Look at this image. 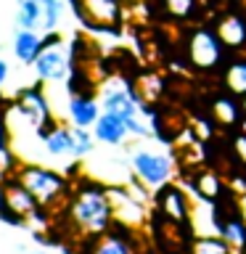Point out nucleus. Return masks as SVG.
Returning a JSON list of instances; mask_svg holds the SVG:
<instances>
[{
  "label": "nucleus",
  "mask_w": 246,
  "mask_h": 254,
  "mask_svg": "<svg viewBox=\"0 0 246 254\" xmlns=\"http://www.w3.org/2000/svg\"><path fill=\"white\" fill-rule=\"evenodd\" d=\"M61 212L69 230L74 236L85 238V241L114 228V206H111V198H109V186L90 178L74 183Z\"/></svg>",
  "instance_id": "obj_1"
},
{
  "label": "nucleus",
  "mask_w": 246,
  "mask_h": 254,
  "mask_svg": "<svg viewBox=\"0 0 246 254\" xmlns=\"http://www.w3.org/2000/svg\"><path fill=\"white\" fill-rule=\"evenodd\" d=\"M11 178L21 183L32 196L37 198L40 206H45L48 212H59L74 188V183L63 170L40 164V162H19Z\"/></svg>",
  "instance_id": "obj_2"
},
{
  "label": "nucleus",
  "mask_w": 246,
  "mask_h": 254,
  "mask_svg": "<svg viewBox=\"0 0 246 254\" xmlns=\"http://www.w3.org/2000/svg\"><path fill=\"white\" fill-rule=\"evenodd\" d=\"M185 61L190 69L201 71V74H209V71H217L225 66L228 61V48L220 40V35L214 32V27H206V24H198V27H190L185 35Z\"/></svg>",
  "instance_id": "obj_3"
},
{
  "label": "nucleus",
  "mask_w": 246,
  "mask_h": 254,
  "mask_svg": "<svg viewBox=\"0 0 246 254\" xmlns=\"http://www.w3.org/2000/svg\"><path fill=\"white\" fill-rule=\"evenodd\" d=\"M130 172L156 193L159 188L170 186L178 178V162H175V154H170V151L138 146L135 151H130Z\"/></svg>",
  "instance_id": "obj_4"
},
{
  "label": "nucleus",
  "mask_w": 246,
  "mask_h": 254,
  "mask_svg": "<svg viewBox=\"0 0 246 254\" xmlns=\"http://www.w3.org/2000/svg\"><path fill=\"white\" fill-rule=\"evenodd\" d=\"M71 13L85 29L119 35L124 21V0H69Z\"/></svg>",
  "instance_id": "obj_5"
},
{
  "label": "nucleus",
  "mask_w": 246,
  "mask_h": 254,
  "mask_svg": "<svg viewBox=\"0 0 246 254\" xmlns=\"http://www.w3.org/2000/svg\"><path fill=\"white\" fill-rule=\"evenodd\" d=\"M35 69V79L37 82H66L71 69H74V53H71V45L63 43V37L59 32H48L45 35V48L43 53L32 64Z\"/></svg>",
  "instance_id": "obj_6"
},
{
  "label": "nucleus",
  "mask_w": 246,
  "mask_h": 254,
  "mask_svg": "<svg viewBox=\"0 0 246 254\" xmlns=\"http://www.w3.org/2000/svg\"><path fill=\"white\" fill-rule=\"evenodd\" d=\"M69 0H16V27L40 35L59 32Z\"/></svg>",
  "instance_id": "obj_7"
},
{
  "label": "nucleus",
  "mask_w": 246,
  "mask_h": 254,
  "mask_svg": "<svg viewBox=\"0 0 246 254\" xmlns=\"http://www.w3.org/2000/svg\"><path fill=\"white\" fill-rule=\"evenodd\" d=\"M11 111H16V117H19L35 135H40L45 127H51L56 122L43 82L21 87V90L13 95V101H11Z\"/></svg>",
  "instance_id": "obj_8"
},
{
  "label": "nucleus",
  "mask_w": 246,
  "mask_h": 254,
  "mask_svg": "<svg viewBox=\"0 0 246 254\" xmlns=\"http://www.w3.org/2000/svg\"><path fill=\"white\" fill-rule=\"evenodd\" d=\"M154 209L156 217L164 222H172L178 228L190 230V209H193V198L180 183H170V186L159 188L154 193Z\"/></svg>",
  "instance_id": "obj_9"
},
{
  "label": "nucleus",
  "mask_w": 246,
  "mask_h": 254,
  "mask_svg": "<svg viewBox=\"0 0 246 254\" xmlns=\"http://www.w3.org/2000/svg\"><path fill=\"white\" fill-rule=\"evenodd\" d=\"M98 101H101L103 111L122 117L124 122L132 117H138L140 106H143L132 79H109V82H103L101 90H98Z\"/></svg>",
  "instance_id": "obj_10"
},
{
  "label": "nucleus",
  "mask_w": 246,
  "mask_h": 254,
  "mask_svg": "<svg viewBox=\"0 0 246 254\" xmlns=\"http://www.w3.org/2000/svg\"><path fill=\"white\" fill-rule=\"evenodd\" d=\"M135 233L138 230H130L114 222V228H109L106 233L87 238L82 244V254H140V244Z\"/></svg>",
  "instance_id": "obj_11"
},
{
  "label": "nucleus",
  "mask_w": 246,
  "mask_h": 254,
  "mask_svg": "<svg viewBox=\"0 0 246 254\" xmlns=\"http://www.w3.org/2000/svg\"><path fill=\"white\" fill-rule=\"evenodd\" d=\"M109 198H111V206H114L117 225H124L130 230H140L148 222V212H146L148 204L138 201L127 186H109Z\"/></svg>",
  "instance_id": "obj_12"
},
{
  "label": "nucleus",
  "mask_w": 246,
  "mask_h": 254,
  "mask_svg": "<svg viewBox=\"0 0 246 254\" xmlns=\"http://www.w3.org/2000/svg\"><path fill=\"white\" fill-rule=\"evenodd\" d=\"M40 146H43V154L56 164H63V162H79L74 159V135H71V125H63V122H56L51 127H45L43 132L37 135Z\"/></svg>",
  "instance_id": "obj_13"
},
{
  "label": "nucleus",
  "mask_w": 246,
  "mask_h": 254,
  "mask_svg": "<svg viewBox=\"0 0 246 254\" xmlns=\"http://www.w3.org/2000/svg\"><path fill=\"white\" fill-rule=\"evenodd\" d=\"M209 119L214 122V127H220V130H236L238 125H244L241 98H236V95L228 93V90L212 95V101H209Z\"/></svg>",
  "instance_id": "obj_14"
},
{
  "label": "nucleus",
  "mask_w": 246,
  "mask_h": 254,
  "mask_svg": "<svg viewBox=\"0 0 246 254\" xmlns=\"http://www.w3.org/2000/svg\"><path fill=\"white\" fill-rule=\"evenodd\" d=\"M183 188L190 193V198H204V201H220L225 190H230L225 180L220 178V172L209 170V167H198Z\"/></svg>",
  "instance_id": "obj_15"
},
{
  "label": "nucleus",
  "mask_w": 246,
  "mask_h": 254,
  "mask_svg": "<svg viewBox=\"0 0 246 254\" xmlns=\"http://www.w3.org/2000/svg\"><path fill=\"white\" fill-rule=\"evenodd\" d=\"M101 101L95 93H69V101H66V117H69V125L74 127H90L98 122L101 117Z\"/></svg>",
  "instance_id": "obj_16"
},
{
  "label": "nucleus",
  "mask_w": 246,
  "mask_h": 254,
  "mask_svg": "<svg viewBox=\"0 0 246 254\" xmlns=\"http://www.w3.org/2000/svg\"><path fill=\"white\" fill-rule=\"evenodd\" d=\"M214 32L225 43L228 51L244 53L246 51V16L244 13H225L214 21Z\"/></svg>",
  "instance_id": "obj_17"
},
{
  "label": "nucleus",
  "mask_w": 246,
  "mask_h": 254,
  "mask_svg": "<svg viewBox=\"0 0 246 254\" xmlns=\"http://www.w3.org/2000/svg\"><path fill=\"white\" fill-rule=\"evenodd\" d=\"M93 135L98 143H103V146H122V143L130 138V130H127V122L122 117L101 111L98 122L93 125Z\"/></svg>",
  "instance_id": "obj_18"
},
{
  "label": "nucleus",
  "mask_w": 246,
  "mask_h": 254,
  "mask_svg": "<svg viewBox=\"0 0 246 254\" xmlns=\"http://www.w3.org/2000/svg\"><path fill=\"white\" fill-rule=\"evenodd\" d=\"M43 48H45V35L32 32V29H16L11 51H13V56H16V61H19V64L32 66L35 59L43 53Z\"/></svg>",
  "instance_id": "obj_19"
},
{
  "label": "nucleus",
  "mask_w": 246,
  "mask_h": 254,
  "mask_svg": "<svg viewBox=\"0 0 246 254\" xmlns=\"http://www.w3.org/2000/svg\"><path fill=\"white\" fill-rule=\"evenodd\" d=\"M5 201H8V209H11L13 214H19L24 222H27V217H29L35 209H40L37 198L32 196L29 190L21 186V183H16L13 178L5 183Z\"/></svg>",
  "instance_id": "obj_20"
},
{
  "label": "nucleus",
  "mask_w": 246,
  "mask_h": 254,
  "mask_svg": "<svg viewBox=\"0 0 246 254\" xmlns=\"http://www.w3.org/2000/svg\"><path fill=\"white\" fill-rule=\"evenodd\" d=\"M222 87L228 93H233L236 98L246 95V53H238L225 61V66H222Z\"/></svg>",
  "instance_id": "obj_21"
},
{
  "label": "nucleus",
  "mask_w": 246,
  "mask_h": 254,
  "mask_svg": "<svg viewBox=\"0 0 246 254\" xmlns=\"http://www.w3.org/2000/svg\"><path fill=\"white\" fill-rule=\"evenodd\" d=\"M19 154L13 151V140H11V125H8V109L0 106V175L11 178L13 170L19 167Z\"/></svg>",
  "instance_id": "obj_22"
},
{
  "label": "nucleus",
  "mask_w": 246,
  "mask_h": 254,
  "mask_svg": "<svg viewBox=\"0 0 246 254\" xmlns=\"http://www.w3.org/2000/svg\"><path fill=\"white\" fill-rule=\"evenodd\" d=\"M220 236L233 246L236 254H244L246 252V217L241 214V209L222 217V228H220Z\"/></svg>",
  "instance_id": "obj_23"
},
{
  "label": "nucleus",
  "mask_w": 246,
  "mask_h": 254,
  "mask_svg": "<svg viewBox=\"0 0 246 254\" xmlns=\"http://www.w3.org/2000/svg\"><path fill=\"white\" fill-rule=\"evenodd\" d=\"M188 254H236L222 236H190Z\"/></svg>",
  "instance_id": "obj_24"
},
{
  "label": "nucleus",
  "mask_w": 246,
  "mask_h": 254,
  "mask_svg": "<svg viewBox=\"0 0 246 254\" xmlns=\"http://www.w3.org/2000/svg\"><path fill=\"white\" fill-rule=\"evenodd\" d=\"M159 3L175 21H196L198 16V0H159Z\"/></svg>",
  "instance_id": "obj_25"
},
{
  "label": "nucleus",
  "mask_w": 246,
  "mask_h": 254,
  "mask_svg": "<svg viewBox=\"0 0 246 254\" xmlns=\"http://www.w3.org/2000/svg\"><path fill=\"white\" fill-rule=\"evenodd\" d=\"M71 135H74V159H87L95 151V135H93V130L90 127H74L71 125Z\"/></svg>",
  "instance_id": "obj_26"
},
{
  "label": "nucleus",
  "mask_w": 246,
  "mask_h": 254,
  "mask_svg": "<svg viewBox=\"0 0 246 254\" xmlns=\"http://www.w3.org/2000/svg\"><path fill=\"white\" fill-rule=\"evenodd\" d=\"M233 154H236V159L241 164H246V130H241L233 138Z\"/></svg>",
  "instance_id": "obj_27"
},
{
  "label": "nucleus",
  "mask_w": 246,
  "mask_h": 254,
  "mask_svg": "<svg viewBox=\"0 0 246 254\" xmlns=\"http://www.w3.org/2000/svg\"><path fill=\"white\" fill-rule=\"evenodd\" d=\"M8 74H11V66H8V61H5V59H0V87L5 85Z\"/></svg>",
  "instance_id": "obj_28"
},
{
  "label": "nucleus",
  "mask_w": 246,
  "mask_h": 254,
  "mask_svg": "<svg viewBox=\"0 0 246 254\" xmlns=\"http://www.w3.org/2000/svg\"><path fill=\"white\" fill-rule=\"evenodd\" d=\"M238 209H241V214L246 217V193H244V196H238Z\"/></svg>",
  "instance_id": "obj_29"
},
{
  "label": "nucleus",
  "mask_w": 246,
  "mask_h": 254,
  "mask_svg": "<svg viewBox=\"0 0 246 254\" xmlns=\"http://www.w3.org/2000/svg\"><path fill=\"white\" fill-rule=\"evenodd\" d=\"M241 109H244V117H246V95L241 98Z\"/></svg>",
  "instance_id": "obj_30"
},
{
  "label": "nucleus",
  "mask_w": 246,
  "mask_h": 254,
  "mask_svg": "<svg viewBox=\"0 0 246 254\" xmlns=\"http://www.w3.org/2000/svg\"><path fill=\"white\" fill-rule=\"evenodd\" d=\"M132 3H146V0H132Z\"/></svg>",
  "instance_id": "obj_31"
},
{
  "label": "nucleus",
  "mask_w": 246,
  "mask_h": 254,
  "mask_svg": "<svg viewBox=\"0 0 246 254\" xmlns=\"http://www.w3.org/2000/svg\"><path fill=\"white\" fill-rule=\"evenodd\" d=\"M244 254H246V252H244Z\"/></svg>",
  "instance_id": "obj_32"
}]
</instances>
